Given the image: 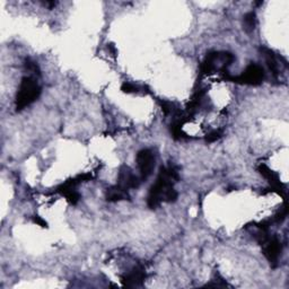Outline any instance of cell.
Masks as SVG:
<instances>
[{
    "label": "cell",
    "instance_id": "cell-6",
    "mask_svg": "<svg viewBox=\"0 0 289 289\" xmlns=\"http://www.w3.org/2000/svg\"><path fill=\"white\" fill-rule=\"evenodd\" d=\"M142 179H139L138 176L133 175L129 167L126 166H122L120 172H119V184L124 189H136L140 186Z\"/></svg>",
    "mask_w": 289,
    "mask_h": 289
},
{
    "label": "cell",
    "instance_id": "cell-14",
    "mask_svg": "<svg viewBox=\"0 0 289 289\" xmlns=\"http://www.w3.org/2000/svg\"><path fill=\"white\" fill-rule=\"evenodd\" d=\"M33 222L38 224V225L42 226V227H46V225H48V224H46L45 220H43V219L41 218V217H38V216L33 217Z\"/></svg>",
    "mask_w": 289,
    "mask_h": 289
},
{
    "label": "cell",
    "instance_id": "cell-10",
    "mask_svg": "<svg viewBox=\"0 0 289 289\" xmlns=\"http://www.w3.org/2000/svg\"><path fill=\"white\" fill-rule=\"evenodd\" d=\"M106 198L108 201H120L128 198V193H126V190L124 187L117 186L107 190Z\"/></svg>",
    "mask_w": 289,
    "mask_h": 289
},
{
    "label": "cell",
    "instance_id": "cell-8",
    "mask_svg": "<svg viewBox=\"0 0 289 289\" xmlns=\"http://www.w3.org/2000/svg\"><path fill=\"white\" fill-rule=\"evenodd\" d=\"M258 169H259V172L261 173V174L265 176L267 180H269L271 186H272L274 189L280 190V192H281V190H283V186H281V183H280L279 179H278V176L274 174L272 171H271L268 166H266L265 164H261L258 167Z\"/></svg>",
    "mask_w": 289,
    "mask_h": 289
},
{
    "label": "cell",
    "instance_id": "cell-7",
    "mask_svg": "<svg viewBox=\"0 0 289 289\" xmlns=\"http://www.w3.org/2000/svg\"><path fill=\"white\" fill-rule=\"evenodd\" d=\"M146 278V273H144V270L143 268H135L132 271L126 274L125 277H124V285L126 287H133V286H138V285L143 284V281Z\"/></svg>",
    "mask_w": 289,
    "mask_h": 289
},
{
    "label": "cell",
    "instance_id": "cell-1",
    "mask_svg": "<svg viewBox=\"0 0 289 289\" xmlns=\"http://www.w3.org/2000/svg\"><path fill=\"white\" fill-rule=\"evenodd\" d=\"M179 180L178 171L174 167H162L156 183L151 186L148 194L147 205L151 209L157 208L163 201L169 190L173 189V184Z\"/></svg>",
    "mask_w": 289,
    "mask_h": 289
},
{
    "label": "cell",
    "instance_id": "cell-12",
    "mask_svg": "<svg viewBox=\"0 0 289 289\" xmlns=\"http://www.w3.org/2000/svg\"><path fill=\"white\" fill-rule=\"evenodd\" d=\"M220 137H222V131H220V130H215V131L208 133L207 137H206V140H207L208 143H214L216 140H218Z\"/></svg>",
    "mask_w": 289,
    "mask_h": 289
},
{
    "label": "cell",
    "instance_id": "cell-4",
    "mask_svg": "<svg viewBox=\"0 0 289 289\" xmlns=\"http://www.w3.org/2000/svg\"><path fill=\"white\" fill-rule=\"evenodd\" d=\"M137 164L140 171L142 181L147 180L151 175L155 167V156L150 149H143L137 154Z\"/></svg>",
    "mask_w": 289,
    "mask_h": 289
},
{
    "label": "cell",
    "instance_id": "cell-3",
    "mask_svg": "<svg viewBox=\"0 0 289 289\" xmlns=\"http://www.w3.org/2000/svg\"><path fill=\"white\" fill-rule=\"evenodd\" d=\"M225 75V79L233 83H237V84H244V85H260L265 79V70L259 64H250L243 74L240 76H230L227 74V71L224 72Z\"/></svg>",
    "mask_w": 289,
    "mask_h": 289
},
{
    "label": "cell",
    "instance_id": "cell-5",
    "mask_svg": "<svg viewBox=\"0 0 289 289\" xmlns=\"http://www.w3.org/2000/svg\"><path fill=\"white\" fill-rule=\"evenodd\" d=\"M263 245V253L272 267H276L281 253V243L277 237H268L261 244Z\"/></svg>",
    "mask_w": 289,
    "mask_h": 289
},
{
    "label": "cell",
    "instance_id": "cell-11",
    "mask_svg": "<svg viewBox=\"0 0 289 289\" xmlns=\"http://www.w3.org/2000/svg\"><path fill=\"white\" fill-rule=\"evenodd\" d=\"M255 25H256V16H255V13L250 12L248 13L247 15L244 16V28L245 31L248 32H253L255 28Z\"/></svg>",
    "mask_w": 289,
    "mask_h": 289
},
{
    "label": "cell",
    "instance_id": "cell-2",
    "mask_svg": "<svg viewBox=\"0 0 289 289\" xmlns=\"http://www.w3.org/2000/svg\"><path fill=\"white\" fill-rule=\"evenodd\" d=\"M41 94V87L38 85L34 78L24 77L21 82L16 97V110L21 111L30 105L38 99Z\"/></svg>",
    "mask_w": 289,
    "mask_h": 289
},
{
    "label": "cell",
    "instance_id": "cell-13",
    "mask_svg": "<svg viewBox=\"0 0 289 289\" xmlns=\"http://www.w3.org/2000/svg\"><path fill=\"white\" fill-rule=\"evenodd\" d=\"M121 89L124 90V93H128V94L139 92V87H138V86H136V85H133V84H130V83H124V84L122 85Z\"/></svg>",
    "mask_w": 289,
    "mask_h": 289
},
{
    "label": "cell",
    "instance_id": "cell-9",
    "mask_svg": "<svg viewBox=\"0 0 289 289\" xmlns=\"http://www.w3.org/2000/svg\"><path fill=\"white\" fill-rule=\"evenodd\" d=\"M261 51L263 53V56H265V58H266L267 64H268L270 71L272 72V75L274 76V77H277V76L279 75V63H278L277 58H276V56H274V53L271 51V50L266 49V48L261 49Z\"/></svg>",
    "mask_w": 289,
    "mask_h": 289
}]
</instances>
